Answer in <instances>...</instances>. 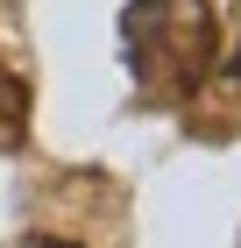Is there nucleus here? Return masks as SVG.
Instances as JSON below:
<instances>
[{
	"mask_svg": "<svg viewBox=\"0 0 241 248\" xmlns=\"http://www.w3.org/2000/svg\"><path fill=\"white\" fill-rule=\"evenodd\" d=\"M227 71H234V78H241V50H234V64H227Z\"/></svg>",
	"mask_w": 241,
	"mask_h": 248,
	"instance_id": "1",
	"label": "nucleus"
}]
</instances>
